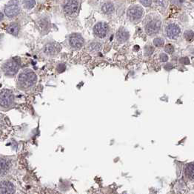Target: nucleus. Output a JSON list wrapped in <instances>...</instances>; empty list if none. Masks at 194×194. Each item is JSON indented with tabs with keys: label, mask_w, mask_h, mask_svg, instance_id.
Returning a JSON list of instances; mask_svg holds the SVG:
<instances>
[{
	"label": "nucleus",
	"mask_w": 194,
	"mask_h": 194,
	"mask_svg": "<svg viewBox=\"0 0 194 194\" xmlns=\"http://www.w3.org/2000/svg\"><path fill=\"white\" fill-rule=\"evenodd\" d=\"M161 28V22L158 20L151 21L145 26V32L147 35L154 36L159 33Z\"/></svg>",
	"instance_id": "0eeeda50"
},
{
	"label": "nucleus",
	"mask_w": 194,
	"mask_h": 194,
	"mask_svg": "<svg viewBox=\"0 0 194 194\" xmlns=\"http://www.w3.org/2000/svg\"><path fill=\"white\" fill-rule=\"evenodd\" d=\"M144 11L139 6H134V7L130 8L128 10V16L131 20H138L142 17Z\"/></svg>",
	"instance_id": "6e6552de"
},
{
	"label": "nucleus",
	"mask_w": 194,
	"mask_h": 194,
	"mask_svg": "<svg viewBox=\"0 0 194 194\" xmlns=\"http://www.w3.org/2000/svg\"><path fill=\"white\" fill-rule=\"evenodd\" d=\"M173 65H171V64H168V65H167L165 66V69H167V70H171V69L173 68Z\"/></svg>",
	"instance_id": "cd10ccee"
},
{
	"label": "nucleus",
	"mask_w": 194,
	"mask_h": 194,
	"mask_svg": "<svg viewBox=\"0 0 194 194\" xmlns=\"http://www.w3.org/2000/svg\"><path fill=\"white\" fill-rule=\"evenodd\" d=\"M5 14L8 17H14L19 14V8L16 2H11L5 8Z\"/></svg>",
	"instance_id": "9d476101"
},
{
	"label": "nucleus",
	"mask_w": 194,
	"mask_h": 194,
	"mask_svg": "<svg viewBox=\"0 0 194 194\" xmlns=\"http://www.w3.org/2000/svg\"><path fill=\"white\" fill-rule=\"evenodd\" d=\"M116 40L120 43H124L129 39V33L126 29L121 27V28H119V31L116 32Z\"/></svg>",
	"instance_id": "4468645a"
},
{
	"label": "nucleus",
	"mask_w": 194,
	"mask_h": 194,
	"mask_svg": "<svg viewBox=\"0 0 194 194\" xmlns=\"http://www.w3.org/2000/svg\"><path fill=\"white\" fill-rule=\"evenodd\" d=\"M184 37L186 39L187 42H191L193 41L194 38V33L192 31H186L184 33Z\"/></svg>",
	"instance_id": "a211bd4d"
},
{
	"label": "nucleus",
	"mask_w": 194,
	"mask_h": 194,
	"mask_svg": "<svg viewBox=\"0 0 194 194\" xmlns=\"http://www.w3.org/2000/svg\"><path fill=\"white\" fill-rule=\"evenodd\" d=\"M153 51H154V48H153L152 47H150V46H148V47H146L145 53L147 54V55H150V54L153 53Z\"/></svg>",
	"instance_id": "393cba45"
},
{
	"label": "nucleus",
	"mask_w": 194,
	"mask_h": 194,
	"mask_svg": "<svg viewBox=\"0 0 194 194\" xmlns=\"http://www.w3.org/2000/svg\"><path fill=\"white\" fill-rule=\"evenodd\" d=\"M38 82L37 75L30 68H25L21 70L17 75L16 85L19 90L28 91L34 88Z\"/></svg>",
	"instance_id": "f257e3e1"
},
{
	"label": "nucleus",
	"mask_w": 194,
	"mask_h": 194,
	"mask_svg": "<svg viewBox=\"0 0 194 194\" xmlns=\"http://www.w3.org/2000/svg\"><path fill=\"white\" fill-rule=\"evenodd\" d=\"M62 46L57 42H48L44 46L43 52L47 57H54L60 53Z\"/></svg>",
	"instance_id": "20e7f679"
},
{
	"label": "nucleus",
	"mask_w": 194,
	"mask_h": 194,
	"mask_svg": "<svg viewBox=\"0 0 194 194\" xmlns=\"http://www.w3.org/2000/svg\"><path fill=\"white\" fill-rule=\"evenodd\" d=\"M139 2L142 5L145 6V7H148L152 3V0H139Z\"/></svg>",
	"instance_id": "5701e85b"
},
{
	"label": "nucleus",
	"mask_w": 194,
	"mask_h": 194,
	"mask_svg": "<svg viewBox=\"0 0 194 194\" xmlns=\"http://www.w3.org/2000/svg\"><path fill=\"white\" fill-rule=\"evenodd\" d=\"M0 193L5 194V193H14L16 192L15 185L12 182L9 181H2L1 182V185H0Z\"/></svg>",
	"instance_id": "f8f14e48"
},
{
	"label": "nucleus",
	"mask_w": 194,
	"mask_h": 194,
	"mask_svg": "<svg viewBox=\"0 0 194 194\" xmlns=\"http://www.w3.org/2000/svg\"><path fill=\"white\" fill-rule=\"evenodd\" d=\"M180 62H182V64H185V65H188L190 63V60L187 57H183L180 60Z\"/></svg>",
	"instance_id": "a878e982"
},
{
	"label": "nucleus",
	"mask_w": 194,
	"mask_h": 194,
	"mask_svg": "<svg viewBox=\"0 0 194 194\" xmlns=\"http://www.w3.org/2000/svg\"><path fill=\"white\" fill-rule=\"evenodd\" d=\"M185 174L187 179L194 180V162L187 164L185 168Z\"/></svg>",
	"instance_id": "2eb2a0df"
},
{
	"label": "nucleus",
	"mask_w": 194,
	"mask_h": 194,
	"mask_svg": "<svg viewBox=\"0 0 194 194\" xmlns=\"http://www.w3.org/2000/svg\"><path fill=\"white\" fill-rule=\"evenodd\" d=\"M159 59H160L161 62H166L167 60H168V57H167V54L161 53L160 56H159Z\"/></svg>",
	"instance_id": "b1692460"
},
{
	"label": "nucleus",
	"mask_w": 194,
	"mask_h": 194,
	"mask_svg": "<svg viewBox=\"0 0 194 194\" xmlns=\"http://www.w3.org/2000/svg\"><path fill=\"white\" fill-rule=\"evenodd\" d=\"M79 8V3L76 0H68L64 7V11L67 15H73L75 14Z\"/></svg>",
	"instance_id": "9b49d317"
},
{
	"label": "nucleus",
	"mask_w": 194,
	"mask_h": 194,
	"mask_svg": "<svg viewBox=\"0 0 194 194\" xmlns=\"http://www.w3.org/2000/svg\"><path fill=\"white\" fill-rule=\"evenodd\" d=\"M164 51L169 54H172L174 52L173 46L172 45H170V44H168V45H167L165 46V47H164Z\"/></svg>",
	"instance_id": "4be33fe9"
},
{
	"label": "nucleus",
	"mask_w": 194,
	"mask_h": 194,
	"mask_svg": "<svg viewBox=\"0 0 194 194\" xmlns=\"http://www.w3.org/2000/svg\"><path fill=\"white\" fill-rule=\"evenodd\" d=\"M12 166V160L7 157L1 158V176H5L11 170Z\"/></svg>",
	"instance_id": "ddd939ff"
},
{
	"label": "nucleus",
	"mask_w": 194,
	"mask_h": 194,
	"mask_svg": "<svg viewBox=\"0 0 194 194\" xmlns=\"http://www.w3.org/2000/svg\"><path fill=\"white\" fill-rule=\"evenodd\" d=\"M35 5V0H24V6L27 9H32Z\"/></svg>",
	"instance_id": "aec40b11"
},
{
	"label": "nucleus",
	"mask_w": 194,
	"mask_h": 194,
	"mask_svg": "<svg viewBox=\"0 0 194 194\" xmlns=\"http://www.w3.org/2000/svg\"><path fill=\"white\" fill-rule=\"evenodd\" d=\"M155 2L158 5H160L164 6L165 2H164V0H155Z\"/></svg>",
	"instance_id": "bb28decb"
},
{
	"label": "nucleus",
	"mask_w": 194,
	"mask_h": 194,
	"mask_svg": "<svg viewBox=\"0 0 194 194\" xmlns=\"http://www.w3.org/2000/svg\"><path fill=\"white\" fill-rule=\"evenodd\" d=\"M69 45L73 49L75 50H79L83 47L85 40L82 35L79 34H73L69 37Z\"/></svg>",
	"instance_id": "39448f33"
},
{
	"label": "nucleus",
	"mask_w": 194,
	"mask_h": 194,
	"mask_svg": "<svg viewBox=\"0 0 194 194\" xmlns=\"http://www.w3.org/2000/svg\"><path fill=\"white\" fill-rule=\"evenodd\" d=\"M14 95L11 90L3 89L1 91L0 104L2 111H8L11 109L14 104Z\"/></svg>",
	"instance_id": "f03ea898"
},
{
	"label": "nucleus",
	"mask_w": 194,
	"mask_h": 194,
	"mask_svg": "<svg viewBox=\"0 0 194 194\" xmlns=\"http://www.w3.org/2000/svg\"><path fill=\"white\" fill-rule=\"evenodd\" d=\"M101 44L98 43V42H93L90 45V50L93 52H98L101 50Z\"/></svg>",
	"instance_id": "6ab92c4d"
},
{
	"label": "nucleus",
	"mask_w": 194,
	"mask_h": 194,
	"mask_svg": "<svg viewBox=\"0 0 194 194\" xmlns=\"http://www.w3.org/2000/svg\"><path fill=\"white\" fill-rule=\"evenodd\" d=\"M154 44L156 47H162L164 44V41L162 38H156L154 40Z\"/></svg>",
	"instance_id": "412c9836"
},
{
	"label": "nucleus",
	"mask_w": 194,
	"mask_h": 194,
	"mask_svg": "<svg viewBox=\"0 0 194 194\" xmlns=\"http://www.w3.org/2000/svg\"><path fill=\"white\" fill-rule=\"evenodd\" d=\"M102 11L105 14H111L114 11V6L112 3L107 2L102 5Z\"/></svg>",
	"instance_id": "f3484780"
},
{
	"label": "nucleus",
	"mask_w": 194,
	"mask_h": 194,
	"mask_svg": "<svg viewBox=\"0 0 194 194\" xmlns=\"http://www.w3.org/2000/svg\"><path fill=\"white\" fill-rule=\"evenodd\" d=\"M7 31L10 34H11V35L16 37V36L18 35V34H19V25H18V24H16V23H12V24H11L8 27Z\"/></svg>",
	"instance_id": "dca6fc26"
},
{
	"label": "nucleus",
	"mask_w": 194,
	"mask_h": 194,
	"mask_svg": "<svg viewBox=\"0 0 194 194\" xmlns=\"http://www.w3.org/2000/svg\"><path fill=\"white\" fill-rule=\"evenodd\" d=\"M19 70V63L15 60H8L3 63L2 66V73L5 76L13 77L17 74Z\"/></svg>",
	"instance_id": "7ed1b4c3"
},
{
	"label": "nucleus",
	"mask_w": 194,
	"mask_h": 194,
	"mask_svg": "<svg viewBox=\"0 0 194 194\" xmlns=\"http://www.w3.org/2000/svg\"><path fill=\"white\" fill-rule=\"evenodd\" d=\"M180 27L176 24H170L166 27L167 37L170 39H176L180 34Z\"/></svg>",
	"instance_id": "1a4fd4ad"
},
{
	"label": "nucleus",
	"mask_w": 194,
	"mask_h": 194,
	"mask_svg": "<svg viewBox=\"0 0 194 194\" xmlns=\"http://www.w3.org/2000/svg\"><path fill=\"white\" fill-rule=\"evenodd\" d=\"M108 33V25L105 22H98L93 27V34L96 37L102 39Z\"/></svg>",
	"instance_id": "423d86ee"
}]
</instances>
